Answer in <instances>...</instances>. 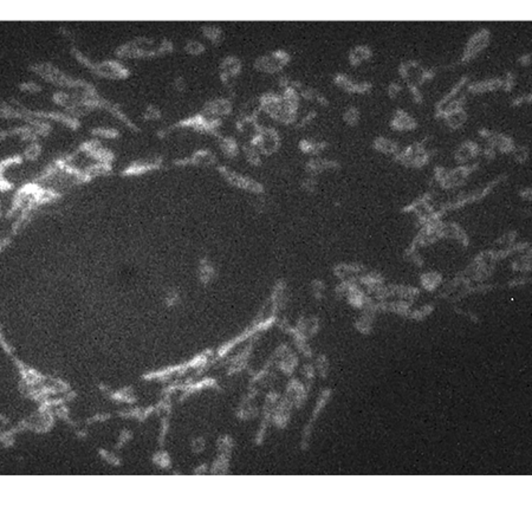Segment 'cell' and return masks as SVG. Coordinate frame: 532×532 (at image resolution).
I'll list each match as a JSON object with an SVG mask.
<instances>
[{"label": "cell", "mask_w": 532, "mask_h": 532, "mask_svg": "<svg viewBox=\"0 0 532 532\" xmlns=\"http://www.w3.org/2000/svg\"><path fill=\"white\" fill-rule=\"evenodd\" d=\"M473 167H459L453 171H446V169H438L436 172V179L445 188H452L461 185L466 180Z\"/></svg>", "instance_id": "1"}, {"label": "cell", "mask_w": 532, "mask_h": 532, "mask_svg": "<svg viewBox=\"0 0 532 532\" xmlns=\"http://www.w3.org/2000/svg\"><path fill=\"white\" fill-rule=\"evenodd\" d=\"M401 73L403 77L408 81L412 88H417L419 84L425 82L428 78V71H426L420 64L415 62H409L401 68Z\"/></svg>", "instance_id": "2"}, {"label": "cell", "mask_w": 532, "mask_h": 532, "mask_svg": "<svg viewBox=\"0 0 532 532\" xmlns=\"http://www.w3.org/2000/svg\"><path fill=\"white\" fill-rule=\"evenodd\" d=\"M399 159L403 163L409 166H414V167H421L427 162L428 160V154L423 149V147L421 145H414L407 149L406 152L401 153L399 155Z\"/></svg>", "instance_id": "3"}, {"label": "cell", "mask_w": 532, "mask_h": 532, "mask_svg": "<svg viewBox=\"0 0 532 532\" xmlns=\"http://www.w3.org/2000/svg\"><path fill=\"white\" fill-rule=\"evenodd\" d=\"M488 39L489 34L487 31L482 30L480 32H476L467 43V47L465 49V54H463V61H468L476 56V55L487 45Z\"/></svg>", "instance_id": "4"}, {"label": "cell", "mask_w": 532, "mask_h": 532, "mask_svg": "<svg viewBox=\"0 0 532 532\" xmlns=\"http://www.w3.org/2000/svg\"><path fill=\"white\" fill-rule=\"evenodd\" d=\"M478 152H479L478 146L472 142H465V143H462V145L458 148V151L455 152V159L458 160L460 163L467 162L468 160L474 158Z\"/></svg>", "instance_id": "5"}, {"label": "cell", "mask_w": 532, "mask_h": 532, "mask_svg": "<svg viewBox=\"0 0 532 532\" xmlns=\"http://www.w3.org/2000/svg\"><path fill=\"white\" fill-rule=\"evenodd\" d=\"M393 126H394V128H396L399 130H409L415 127V121H414L410 116H408L406 113L399 112L394 117Z\"/></svg>", "instance_id": "6"}, {"label": "cell", "mask_w": 532, "mask_h": 532, "mask_svg": "<svg viewBox=\"0 0 532 532\" xmlns=\"http://www.w3.org/2000/svg\"><path fill=\"white\" fill-rule=\"evenodd\" d=\"M500 87H502V81L498 80V78H494V80H486L473 84V86L469 87V91H473V93H482V91L495 90Z\"/></svg>", "instance_id": "7"}, {"label": "cell", "mask_w": 532, "mask_h": 532, "mask_svg": "<svg viewBox=\"0 0 532 532\" xmlns=\"http://www.w3.org/2000/svg\"><path fill=\"white\" fill-rule=\"evenodd\" d=\"M445 120H446L447 125L451 127V128H459V127L462 126L466 121L465 110L461 108V109L454 110V112L447 114V115L445 116Z\"/></svg>", "instance_id": "8"}, {"label": "cell", "mask_w": 532, "mask_h": 532, "mask_svg": "<svg viewBox=\"0 0 532 532\" xmlns=\"http://www.w3.org/2000/svg\"><path fill=\"white\" fill-rule=\"evenodd\" d=\"M370 56V51L367 48H356L354 51L351 52L350 61L354 64L360 63V62L367 60Z\"/></svg>", "instance_id": "9"}, {"label": "cell", "mask_w": 532, "mask_h": 532, "mask_svg": "<svg viewBox=\"0 0 532 532\" xmlns=\"http://www.w3.org/2000/svg\"><path fill=\"white\" fill-rule=\"evenodd\" d=\"M375 147H376L378 151L383 153H394L396 151V146L391 141H389V140L386 139H378L376 143H375Z\"/></svg>", "instance_id": "10"}, {"label": "cell", "mask_w": 532, "mask_h": 532, "mask_svg": "<svg viewBox=\"0 0 532 532\" xmlns=\"http://www.w3.org/2000/svg\"><path fill=\"white\" fill-rule=\"evenodd\" d=\"M512 152L514 153V158L517 159L519 162L525 161V160H526L527 156H528V152H527L526 148H518V149H515V151L513 149Z\"/></svg>", "instance_id": "11"}, {"label": "cell", "mask_w": 532, "mask_h": 532, "mask_svg": "<svg viewBox=\"0 0 532 532\" xmlns=\"http://www.w3.org/2000/svg\"><path fill=\"white\" fill-rule=\"evenodd\" d=\"M344 119L348 121L349 123H355L358 119V115H357V112L355 109H350L349 112L345 114Z\"/></svg>", "instance_id": "12"}, {"label": "cell", "mask_w": 532, "mask_h": 532, "mask_svg": "<svg viewBox=\"0 0 532 532\" xmlns=\"http://www.w3.org/2000/svg\"><path fill=\"white\" fill-rule=\"evenodd\" d=\"M425 279H426V282H425L426 286H428L429 288V285H433V286L436 285V283H438L436 282V279H439V276L438 275H425Z\"/></svg>", "instance_id": "13"}]
</instances>
